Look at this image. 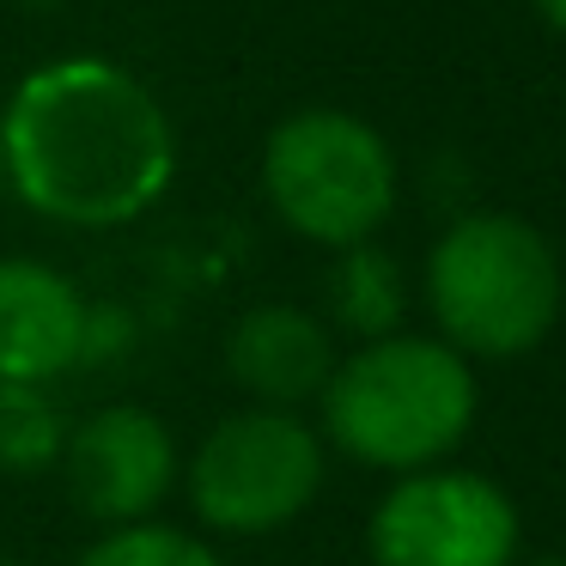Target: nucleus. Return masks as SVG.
<instances>
[{
  "instance_id": "nucleus-1",
  "label": "nucleus",
  "mask_w": 566,
  "mask_h": 566,
  "mask_svg": "<svg viewBox=\"0 0 566 566\" xmlns=\"http://www.w3.org/2000/svg\"><path fill=\"white\" fill-rule=\"evenodd\" d=\"M7 184L31 213L111 232L159 208L177 177V128L128 67L67 55L19 80L0 116Z\"/></svg>"
},
{
  "instance_id": "nucleus-2",
  "label": "nucleus",
  "mask_w": 566,
  "mask_h": 566,
  "mask_svg": "<svg viewBox=\"0 0 566 566\" xmlns=\"http://www.w3.org/2000/svg\"><path fill=\"white\" fill-rule=\"evenodd\" d=\"M323 444L378 475L439 469L469 444L481 415V384L457 347L439 335H378L335 359L317 396Z\"/></svg>"
},
{
  "instance_id": "nucleus-3",
  "label": "nucleus",
  "mask_w": 566,
  "mask_h": 566,
  "mask_svg": "<svg viewBox=\"0 0 566 566\" xmlns=\"http://www.w3.org/2000/svg\"><path fill=\"white\" fill-rule=\"evenodd\" d=\"M560 256L524 213H463L427 256V311L444 347L475 359H524L560 323Z\"/></svg>"
},
{
  "instance_id": "nucleus-4",
  "label": "nucleus",
  "mask_w": 566,
  "mask_h": 566,
  "mask_svg": "<svg viewBox=\"0 0 566 566\" xmlns=\"http://www.w3.org/2000/svg\"><path fill=\"white\" fill-rule=\"evenodd\" d=\"M262 196L305 244H371L396 213V153L354 111H298L262 147Z\"/></svg>"
},
{
  "instance_id": "nucleus-5",
  "label": "nucleus",
  "mask_w": 566,
  "mask_h": 566,
  "mask_svg": "<svg viewBox=\"0 0 566 566\" xmlns=\"http://www.w3.org/2000/svg\"><path fill=\"white\" fill-rule=\"evenodd\" d=\"M329 444L298 408H238L184 457V493L213 536H274L317 505Z\"/></svg>"
},
{
  "instance_id": "nucleus-6",
  "label": "nucleus",
  "mask_w": 566,
  "mask_h": 566,
  "mask_svg": "<svg viewBox=\"0 0 566 566\" xmlns=\"http://www.w3.org/2000/svg\"><path fill=\"white\" fill-rule=\"evenodd\" d=\"M517 500L481 469H415L384 488L366 517L371 566H517Z\"/></svg>"
},
{
  "instance_id": "nucleus-7",
  "label": "nucleus",
  "mask_w": 566,
  "mask_h": 566,
  "mask_svg": "<svg viewBox=\"0 0 566 566\" xmlns=\"http://www.w3.org/2000/svg\"><path fill=\"white\" fill-rule=\"evenodd\" d=\"M62 481L74 493V505L104 530L147 524L165 500H171L184 457L177 439L153 408L140 402H111L98 415H86L62 444Z\"/></svg>"
},
{
  "instance_id": "nucleus-8",
  "label": "nucleus",
  "mask_w": 566,
  "mask_h": 566,
  "mask_svg": "<svg viewBox=\"0 0 566 566\" xmlns=\"http://www.w3.org/2000/svg\"><path fill=\"white\" fill-rule=\"evenodd\" d=\"M92 354V305L62 269L0 256V384H50Z\"/></svg>"
},
{
  "instance_id": "nucleus-9",
  "label": "nucleus",
  "mask_w": 566,
  "mask_h": 566,
  "mask_svg": "<svg viewBox=\"0 0 566 566\" xmlns=\"http://www.w3.org/2000/svg\"><path fill=\"white\" fill-rule=\"evenodd\" d=\"M335 335L305 305H250L226 335V371L256 408H305L335 371Z\"/></svg>"
},
{
  "instance_id": "nucleus-10",
  "label": "nucleus",
  "mask_w": 566,
  "mask_h": 566,
  "mask_svg": "<svg viewBox=\"0 0 566 566\" xmlns=\"http://www.w3.org/2000/svg\"><path fill=\"white\" fill-rule=\"evenodd\" d=\"M402 311H408V286L390 250H378V244L335 250V269H329L335 329H347L354 342H378V335L402 329Z\"/></svg>"
},
{
  "instance_id": "nucleus-11",
  "label": "nucleus",
  "mask_w": 566,
  "mask_h": 566,
  "mask_svg": "<svg viewBox=\"0 0 566 566\" xmlns=\"http://www.w3.org/2000/svg\"><path fill=\"white\" fill-rule=\"evenodd\" d=\"M67 427L38 384H0V469L7 475H50L62 463Z\"/></svg>"
},
{
  "instance_id": "nucleus-12",
  "label": "nucleus",
  "mask_w": 566,
  "mask_h": 566,
  "mask_svg": "<svg viewBox=\"0 0 566 566\" xmlns=\"http://www.w3.org/2000/svg\"><path fill=\"white\" fill-rule=\"evenodd\" d=\"M80 566H226V554L213 548L208 536H196V530L147 517V524L104 530V536L80 554Z\"/></svg>"
},
{
  "instance_id": "nucleus-13",
  "label": "nucleus",
  "mask_w": 566,
  "mask_h": 566,
  "mask_svg": "<svg viewBox=\"0 0 566 566\" xmlns=\"http://www.w3.org/2000/svg\"><path fill=\"white\" fill-rule=\"evenodd\" d=\"M536 13L548 19L554 31H566V0H536Z\"/></svg>"
},
{
  "instance_id": "nucleus-14",
  "label": "nucleus",
  "mask_w": 566,
  "mask_h": 566,
  "mask_svg": "<svg viewBox=\"0 0 566 566\" xmlns=\"http://www.w3.org/2000/svg\"><path fill=\"white\" fill-rule=\"evenodd\" d=\"M517 566H566V554H542V560H517Z\"/></svg>"
},
{
  "instance_id": "nucleus-15",
  "label": "nucleus",
  "mask_w": 566,
  "mask_h": 566,
  "mask_svg": "<svg viewBox=\"0 0 566 566\" xmlns=\"http://www.w3.org/2000/svg\"><path fill=\"white\" fill-rule=\"evenodd\" d=\"M0 566H25V560H13V554H7V548H0Z\"/></svg>"
},
{
  "instance_id": "nucleus-16",
  "label": "nucleus",
  "mask_w": 566,
  "mask_h": 566,
  "mask_svg": "<svg viewBox=\"0 0 566 566\" xmlns=\"http://www.w3.org/2000/svg\"><path fill=\"white\" fill-rule=\"evenodd\" d=\"M0 189H7V159H0Z\"/></svg>"
}]
</instances>
